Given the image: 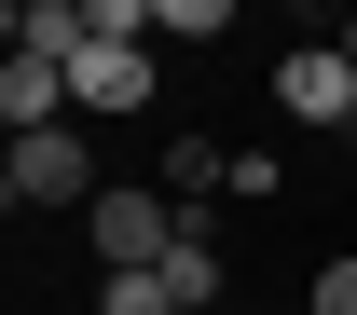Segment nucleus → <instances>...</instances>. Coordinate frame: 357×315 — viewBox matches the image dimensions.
Masks as SVG:
<instances>
[{"label": "nucleus", "instance_id": "f257e3e1", "mask_svg": "<svg viewBox=\"0 0 357 315\" xmlns=\"http://www.w3.org/2000/svg\"><path fill=\"white\" fill-rule=\"evenodd\" d=\"M83 233H96V261H110V274H151V261H165L192 220H178V192H151V179H110V192L83 206Z\"/></svg>", "mask_w": 357, "mask_h": 315}, {"label": "nucleus", "instance_id": "f03ea898", "mask_svg": "<svg viewBox=\"0 0 357 315\" xmlns=\"http://www.w3.org/2000/svg\"><path fill=\"white\" fill-rule=\"evenodd\" d=\"M0 192H14V220H28V206H96L110 179L83 165V137H69V124H42V137H14V179H0Z\"/></svg>", "mask_w": 357, "mask_h": 315}, {"label": "nucleus", "instance_id": "7ed1b4c3", "mask_svg": "<svg viewBox=\"0 0 357 315\" xmlns=\"http://www.w3.org/2000/svg\"><path fill=\"white\" fill-rule=\"evenodd\" d=\"M275 96H289V124H357V55L344 42H303V55H275Z\"/></svg>", "mask_w": 357, "mask_h": 315}, {"label": "nucleus", "instance_id": "20e7f679", "mask_svg": "<svg viewBox=\"0 0 357 315\" xmlns=\"http://www.w3.org/2000/svg\"><path fill=\"white\" fill-rule=\"evenodd\" d=\"M137 96H151V42H83L69 110H137Z\"/></svg>", "mask_w": 357, "mask_h": 315}, {"label": "nucleus", "instance_id": "39448f33", "mask_svg": "<svg viewBox=\"0 0 357 315\" xmlns=\"http://www.w3.org/2000/svg\"><path fill=\"white\" fill-rule=\"evenodd\" d=\"M0 124H14V137L69 124V69H42V55H14V69H0Z\"/></svg>", "mask_w": 357, "mask_h": 315}, {"label": "nucleus", "instance_id": "423d86ee", "mask_svg": "<svg viewBox=\"0 0 357 315\" xmlns=\"http://www.w3.org/2000/svg\"><path fill=\"white\" fill-rule=\"evenodd\" d=\"M165 288H178V302H192V315L220 302V247H206V220H192V233H178V247H165Z\"/></svg>", "mask_w": 357, "mask_h": 315}, {"label": "nucleus", "instance_id": "0eeeda50", "mask_svg": "<svg viewBox=\"0 0 357 315\" xmlns=\"http://www.w3.org/2000/svg\"><path fill=\"white\" fill-rule=\"evenodd\" d=\"M165 192H178V220H192L206 192H234V165H220V151H206V137H178V151H165Z\"/></svg>", "mask_w": 357, "mask_h": 315}, {"label": "nucleus", "instance_id": "6e6552de", "mask_svg": "<svg viewBox=\"0 0 357 315\" xmlns=\"http://www.w3.org/2000/svg\"><path fill=\"white\" fill-rule=\"evenodd\" d=\"M96 315H192V302H178L165 261H151V274H110V288H96Z\"/></svg>", "mask_w": 357, "mask_h": 315}, {"label": "nucleus", "instance_id": "1a4fd4ad", "mask_svg": "<svg viewBox=\"0 0 357 315\" xmlns=\"http://www.w3.org/2000/svg\"><path fill=\"white\" fill-rule=\"evenodd\" d=\"M234 0H151V42H220Z\"/></svg>", "mask_w": 357, "mask_h": 315}, {"label": "nucleus", "instance_id": "9d476101", "mask_svg": "<svg viewBox=\"0 0 357 315\" xmlns=\"http://www.w3.org/2000/svg\"><path fill=\"white\" fill-rule=\"evenodd\" d=\"M303 315H357V261H330V274H316V302Z\"/></svg>", "mask_w": 357, "mask_h": 315}, {"label": "nucleus", "instance_id": "9b49d317", "mask_svg": "<svg viewBox=\"0 0 357 315\" xmlns=\"http://www.w3.org/2000/svg\"><path fill=\"white\" fill-rule=\"evenodd\" d=\"M344 55H357V28H344Z\"/></svg>", "mask_w": 357, "mask_h": 315}]
</instances>
